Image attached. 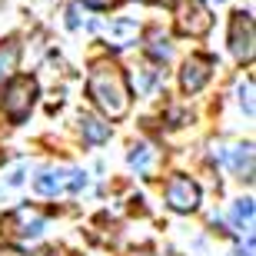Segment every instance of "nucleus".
I'll return each mask as SVG.
<instances>
[{
  "label": "nucleus",
  "mask_w": 256,
  "mask_h": 256,
  "mask_svg": "<svg viewBox=\"0 0 256 256\" xmlns=\"http://www.w3.org/2000/svg\"><path fill=\"white\" fill-rule=\"evenodd\" d=\"M86 186V173L80 170H47L40 173L37 180H34V190L40 193V196H57V193H80Z\"/></svg>",
  "instance_id": "39448f33"
},
{
  "label": "nucleus",
  "mask_w": 256,
  "mask_h": 256,
  "mask_svg": "<svg viewBox=\"0 0 256 256\" xmlns=\"http://www.w3.org/2000/svg\"><path fill=\"white\" fill-rule=\"evenodd\" d=\"M233 226L250 233L253 230V200H240L236 206H233Z\"/></svg>",
  "instance_id": "ddd939ff"
},
{
  "label": "nucleus",
  "mask_w": 256,
  "mask_h": 256,
  "mask_svg": "<svg viewBox=\"0 0 256 256\" xmlns=\"http://www.w3.org/2000/svg\"><path fill=\"white\" fill-rule=\"evenodd\" d=\"M176 14V30L186 34V37H203L210 27H213V17L203 0H166Z\"/></svg>",
  "instance_id": "f03ea898"
},
{
  "label": "nucleus",
  "mask_w": 256,
  "mask_h": 256,
  "mask_svg": "<svg viewBox=\"0 0 256 256\" xmlns=\"http://www.w3.org/2000/svg\"><path fill=\"white\" fill-rule=\"evenodd\" d=\"M166 203H170V210H176V213H190L200 203V186L190 176H173V180L166 183Z\"/></svg>",
  "instance_id": "0eeeda50"
},
{
  "label": "nucleus",
  "mask_w": 256,
  "mask_h": 256,
  "mask_svg": "<svg viewBox=\"0 0 256 256\" xmlns=\"http://www.w3.org/2000/svg\"><path fill=\"white\" fill-rule=\"evenodd\" d=\"M17 64H20V44L10 37L0 44V84L17 74Z\"/></svg>",
  "instance_id": "1a4fd4ad"
},
{
  "label": "nucleus",
  "mask_w": 256,
  "mask_h": 256,
  "mask_svg": "<svg viewBox=\"0 0 256 256\" xmlns=\"http://www.w3.org/2000/svg\"><path fill=\"white\" fill-rule=\"evenodd\" d=\"M80 130H84V140L86 143H104L106 136H110V126L100 124L96 116H84V120H80Z\"/></svg>",
  "instance_id": "f8f14e48"
},
{
  "label": "nucleus",
  "mask_w": 256,
  "mask_h": 256,
  "mask_svg": "<svg viewBox=\"0 0 256 256\" xmlns=\"http://www.w3.org/2000/svg\"><path fill=\"white\" fill-rule=\"evenodd\" d=\"M37 100V80H30V76H17V80H10L7 86V96H4V110L14 124H24L30 116V106Z\"/></svg>",
  "instance_id": "7ed1b4c3"
},
{
  "label": "nucleus",
  "mask_w": 256,
  "mask_h": 256,
  "mask_svg": "<svg viewBox=\"0 0 256 256\" xmlns=\"http://www.w3.org/2000/svg\"><path fill=\"white\" fill-rule=\"evenodd\" d=\"M37 256H57V253H54V250H40Z\"/></svg>",
  "instance_id": "412c9836"
},
{
  "label": "nucleus",
  "mask_w": 256,
  "mask_h": 256,
  "mask_svg": "<svg viewBox=\"0 0 256 256\" xmlns=\"http://www.w3.org/2000/svg\"><path fill=\"white\" fill-rule=\"evenodd\" d=\"M150 160H153L150 146H133V153H130V166H136V170H146V166H150Z\"/></svg>",
  "instance_id": "dca6fc26"
},
{
  "label": "nucleus",
  "mask_w": 256,
  "mask_h": 256,
  "mask_svg": "<svg viewBox=\"0 0 256 256\" xmlns=\"http://www.w3.org/2000/svg\"><path fill=\"white\" fill-rule=\"evenodd\" d=\"M153 54V57H170V44H166V37H163L160 30H150V47H146Z\"/></svg>",
  "instance_id": "2eb2a0df"
},
{
  "label": "nucleus",
  "mask_w": 256,
  "mask_h": 256,
  "mask_svg": "<svg viewBox=\"0 0 256 256\" xmlns=\"http://www.w3.org/2000/svg\"><path fill=\"white\" fill-rule=\"evenodd\" d=\"M226 163L233 166L236 173H243L246 170V180H250V173H253V146H233V150L226 153Z\"/></svg>",
  "instance_id": "9d476101"
},
{
  "label": "nucleus",
  "mask_w": 256,
  "mask_h": 256,
  "mask_svg": "<svg viewBox=\"0 0 256 256\" xmlns=\"http://www.w3.org/2000/svg\"><path fill=\"white\" fill-rule=\"evenodd\" d=\"M240 104H243L246 116H253V114H256V106H253V80H246V84L240 86Z\"/></svg>",
  "instance_id": "f3484780"
},
{
  "label": "nucleus",
  "mask_w": 256,
  "mask_h": 256,
  "mask_svg": "<svg viewBox=\"0 0 256 256\" xmlns=\"http://www.w3.org/2000/svg\"><path fill=\"white\" fill-rule=\"evenodd\" d=\"M86 7H96V10H110V7H116L120 0H84Z\"/></svg>",
  "instance_id": "a211bd4d"
},
{
  "label": "nucleus",
  "mask_w": 256,
  "mask_h": 256,
  "mask_svg": "<svg viewBox=\"0 0 256 256\" xmlns=\"http://www.w3.org/2000/svg\"><path fill=\"white\" fill-rule=\"evenodd\" d=\"M130 37H136V24H130V20H116V24H110V40H114V47L130 44Z\"/></svg>",
  "instance_id": "4468645a"
},
{
  "label": "nucleus",
  "mask_w": 256,
  "mask_h": 256,
  "mask_svg": "<svg viewBox=\"0 0 256 256\" xmlns=\"http://www.w3.org/2000/svg\"><path fill=\"white\" fill-rule=\"evenodd\" d=\"M86 90H90V100H94L110 120H120V116L130 110V86H126V76H124V70L116 64H110V60H96L94 64L90 80H86Z\"/></svg>",
  "instance_id": "f257e3e1"
},
{
  "label": "nucleus",
  "mask_w": 256,
  "mask_h": 256,
  "mask_svg": "<svg viewBox=\"0 0 256 256\" xmlns=\"http://www.w3.org/2000/svg\"><path fill=\"white\" fill-rule=\"evenodd\" d=\"M210 70H213V60L210 57H190L183 64V74H180V86L186 94H196L203 90V84L210 80Z\"/></svg>",
  "instance_id": "6e6552de"
},
{
  "label": "nucleus",
  "mask_w": 256,
  "mask_h": 256,
  "mask_svg": "<svg viewBox=\"0 0 256 256\" xmlns=\"http://www.w3.org/2000/svg\"><path fill=\"white\" fill-rule=\"evenodd\" d=\"M253 17L246 10H236L233 20H230V50L236 60H253Z\"/></svg>",
  "instance_id": "423d86ee"
},
{
  "label": "nucleus",
  "mask_w": 256,
  "mask_h": 256,
  "mask_svg": "<svg viewBox=\"0 0 256 256\" xmlns=\"http://www.w3.org/2000/svg\"><path fill=\"white\" fill-rule=\"evenodd\" d=\"M0 256H20L17 250H0Z\"/></svg>",
  "instance_id": "aec40b11"
},
{
  "label": "nucleus",
  "mask_w": 256,
  "mask_h": 256,
  "mask_svg": "<svg viewBox=\"0 0 256 256\" xmlns=\"http://www.w3.org/2000/svg\"><path fill=\"white\" fill-rule=\"evenodd\" d=\"M0 233L4 236H14V240H30V236H40L44 233V213L30 206H17L14 213L0 220Z\"/></svg>",
  "instance_id": "20e7f679"
},
{
  "label": "nucleus",
  "mask_w": 256,
  "mask_h": 256,
  "mask_svg": "<svg viewBox=\"0 0 256 256\" xmlns=\"http://www.w3.org/2000/svg\"><path fill=\"white\" fill-rule=\"evenodd\" d=\"M66 27H80V7L66 10Z\"/></svg>",
  "instance_id": "6ab92c4d"
},
{
  "label": "nucleus",
  "mask_w": 256,
  "mask_h": 256,
  "mask_svg": "<svg viewBox=\"0 0 256 256\" xmlns=\"http://www.w3.org/2000/svg\"><path fill=\"white\" fill-rule=\"evenodd\" d=\"M156 80H160V70H156L153 64H143V66H136V74H133L136 94H150L153 86H156Z\"/></svg>",
  "instance_id": "9b49d317"
}]
</instances>
